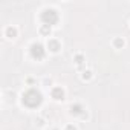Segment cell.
<instances>
[{
  "instance_id": "7c38bea8",
  "label": "cell",
  "mask_w": 130,
  "mask_h": 130,
  "mask_svg": "<svg viewBox=\"0 0 130 130\" xmlns=\"http://www.w3.org/2000/svg\"><path fill=\"white\" fill-rule=\"evenodd\" d=\"M66 130H77V128H75L74 125H68V127H66Z\"/></svg>"
},
{
  "instance_id": "30bf717a",
  "label": "cell",
  "mask_w": 130,
  "mask_h": 130,
  "mask_svg": "<svg viewBox=\"0 0 130 130\" xmlns=\"http://www.w3.org/2000/svg\"><path fill=\"white\" fill-rule=\"evenodd\" d=\"M75 61H77L78 64H80V63H83V55H77V57H75Z\"/></svg>"
},
{
  "instance_id": "ba28073f",
  "label": "cell",
  "mask_w": 130,
  "mask_h": 130,
  "mask_svg": "<svg viewBox=\"0 0 130 130\" xmlns=\"http://www.w3.org/2000/svg\"><path fill=\"white\" fill-rule=\"evenodd\" d=\"M6 35L11 37V38H14V37L17 35V31H15L14 28H8V29H6Z\"/></svg>"
},
{
  "instance_id": "6da1fadb",
  "label": "cell",
  "mask_w": 130,
  "mask_h": 130,
  "mask_svg": "<svg viewBox=\"0 0 130 130\" xmlns=\"http://www.w3.org/2000/svg\"><path fill=\"white\" fill-rule=\"evenodd\" d=\"M40 103H41V95L35 89H31L23 93V104H26L28 107H37Z\"/></svg>"
},
{
  "instance_id": "5b68a950",
  "label": "cell",
  "mask_w": 130,
  "mask_h": 130,
  "mask_svg": "<svg viewBox=\"0 0 130 130\" xmlns=\"http://www.w3.org/2000/svg\"><path fill=\"white\" fill-rule=\"evenodd\" d=\"M47 47H49L52 52H57V51L60 49V43H58L57 40H49V43H47Z\"/></svg>"
},
{
  "instance_id": "9c48e42d",
  "label": "cell",
  "mask_w": 130,
  "mask_h": 130,
  "mask_svg": "<svg viewBox=\"0 0 130 130\" xmlns=\"http://www.w3.org/2000/svg\"><path fill=\"white\" fill-rule=\"evenodd\" d=\"M115 46H116V47H121V46H124V41H122L121 38H116V40H115Z\"/></svg>"
},
{
  "instance_id": "8fae6325",
  "label": "cell",
  "mask_w": 130,
  "mask_h": 130,
  "mask_svg": "<svg viewBox=\"0 0 130 130\" xmlns=\"http://www.w3.org/2000/svg\"><path fill=\"white\" fill-rule=\"evenodd\" d=\"M90 77H92V75H90V71H87V72H84V75H83V78H84V80H89Z\"/></svg>"
},
{
  "instance_id": "8992f818",
  "label": "cell",
  "mask_w": 130,
  "mask_h": 130,
  "mask_svg": "<svg viewBox=\"0 0 130 130\" xmlns=\"http://www.w3.org/2000/svg\"><path fill=\"white\" fill-rule=\"evenodd\" d=\"M71 112L75 113V115H80V113L83 112V106H81V104H74V106L71 107Z\"/></svg>"
},
{
  "instance_id": "52a82bcc",
  "label": "cell",
  "mask_w": 130,
  "mask_h": 130,
  "mask_svg": "<svg viewBox=\"0 0 130 130\" xmlns=\"http://www.w3.org/2000/svg\"><path fill=\"white\" fill-rule=\"evenodd\" d=\"M40 32H41L43 35H49V34H51V26H47V25H43V26L40 28Z\"/></svg>"
},
{
  "instance_id": "3957f363",
  "label": "cell",
  "mask_w": 130,
  "mask_h": 130,
  "mask_svg": "<svg viewBox=\"0 0 130 130\" xmlns=\"http://www.w3.org/2000/svg\"><path fill=\"white\" fill-rule=\"evenodd\" d=\"M44 49H43V46L40 44V43H34L32 46H31V55L35 58V60H43L44 58Z\"/></svg>"
},
{
  "instance_id": "7a4b0ae2",
  "label": "cell",
  "mask_w": 130,
  "mask_h": 130,
  "mask_svg": "<svg viewBox=\"0 0 130 130\" xmlns=\"http://www.w3.org/2000/svg\"><path fill=\"white\" fill-rule=\"evenodd\" d=\"M41 20L44 25L51 26V25H55L58 22V14L55 9H44L43 14H41Z\"/></svg>"
},
{
  "instance_id": "277c9868",
  "label": "cell",
  "mask_w": 130,
  "mask_h": 130,
  "mask_svg": "<svg viewBox=\"0 0 130 130\" xmlns=\"http://www.w3.org/2000/svg\"><path fill=\"white\" fill-rule=\"evenodd\" d=\"M63 96H64V92H63L61 87H54L52 89V98L54 100H63Z\"/></svg>"
}]
</instances>
